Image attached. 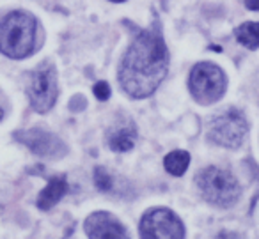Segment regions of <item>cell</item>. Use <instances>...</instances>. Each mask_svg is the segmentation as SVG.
I'll return each mask as SVG.
<instances>
[{
	"label": "cell",
	"instance_id": "1",
	"mask_svg": "<svg viewBox=\"0 0 259 239\" xmlns=\"http://www.w3.org/2000/svg\"><path fill=\"white\" fill-rule=\"evenodd\" d=\"M169 52L158 27L141 32L128 48L119 68V82L130 98L142 100L158 89L167 75Z\"/></svg>",
	"mask_w": 259,
	"mask_h": 239
},
{
	"label": "cell",
	"instance_id": "2",
	"mask_svg": "<svg viewBox=\"0 0 259 239\" xmlns=\"http://www.w3.org/2000/svg\"><path fill=\"white\" fill-rule=\"evenodd\" d=\"M37 23L23 11L9 13L0 22V52L9 59H25L36 48Z\"/></svg>",
	"mask_w": 259,
	"mask_h": 239
},
{
	"label": "cell",
	"instance_id": "3",
	"mask_svg": "<svg viewBox=\"0 0 259 239\" xmlns=\"http://www.w3.org/2000/svg\"><path fill=\"white\" fill-rule=\"evenodd\" d=\"M195 179L201 195L213 206L229 207L240 197V184L229 170H224L220 167H208L199 172Z\"/></svg>",
	"mask_w": 259,
	"mask_h": 239
},
{
	"label": "cell",
	"instance_id": "4",
	"mask_svg": "<svg viewBox=\"0 0 259 239\" xmlns=\"http://www.w3.org/2000/svg\"><path fill=\"white\" fill-rule=\"evenodd\" d=\"M188 87L194 100L201 105H211L224 96L227 80L224 71L211 62H201L194 66L188 78Z\"/></svg>",
	"mask_w": 259,
	"mask_h": 239
},
{
	"label": "cell",
	"instance_id": "5",
	"mask_svg": "<svg viewBox=\"0 0 259 239\" xmlns=\"http://www.w3.org/2000/svg\"><path fill=\"white\" fill-rule=\"evenodd\" d=\"M247 121L243 114L238 110H227L213 119L208 129L209 142L217 146L227 147V149H238L243 144L247 135Z\"/></svg>",
	"mask_w": 259,
	"mask_h": 239
},
{
	"label": "cell",
	"instance_id": "6",
	"mask_svg": "<svg viewBox=\"0 0 259 239\" xmlns=\"http://www.w3.org/2000/svg\"><path fill=\"white\" fill-rule=\"evenodd\" d=\"M141 235L146 239H183L185 225L165 207H156L142 216Z\"/></svg>",
	"mask_w": 259,
	"mask_h": 239
},
{
	"label": "cell",
	"instance_id": "7",
	"mask_svg": "<svg viewBox=\"0 0 259 239\" xmlns=\"http://www.w3.org/2000/svg\"><path fill=\"white\" fill-rule=\"evenodd\" d=\"M29 101L39 114L48 112L57 101V73L52 64H41L30 76Z\"/></svg>",
	"mask_w": 259,
	"mask_h": 239
},
{
	"label": "cell",
	"instance_id": "8",
	"mask_svg": "<svg viewBox=\"0 0 259 239\" xmlns=\"http://www.w3.org/2000/svg\"><path fill=\"white\" fill-rule=\"evenodd\" d=\"M16 140L25 144L34 154L41 158H62L68 153L66 144L54 133L43 131V129H23L15 133Z\"/></svg>",
	"mask_w": 259,
	"mask_h": 239
},
{
	"label": "cell",
	"instance_id": "9",
	"mask_svg": "<svg viewBox=\"0 0 259 239\" xmlns=\"http://www.w3.org/2000/svg\"><path fill=\"white\" fill-rule=\"evenodd\" d=\"M85 234L91 239H124L128 232L110 213H94L85 221Z\"/></svg>",
	"mask_w": 259,
	"mask_h": 239
},
{
	"label": "cell",
	"instance_id": "10",
	"mask_svg": "<svg viewBox=\"0 0 259 239\" xmlns=\"http://www.w3.org/2000/svg\"><path fill=\"white\" fill-rule=\"evenodd\" d=\"M108 146L112 151H117V153H126V151L134 149L135 140H137V131H135V126L132 124L130 119L122 122H115L112 126V129L108 131Z\"/></svg>",
	"mask_w": 259,
	"mask_h": 239
},
{
	"label": "cell",
	"instance_id": "11",
	"mask_svg": "<svg viewBox=\"0 0 259 239\" xmlns=\"http://www.w3.org/2000/svg\"><path fill=\"white\" fill-rule=\"evenodd\" d=\"M68 192V181L64 175L61 177H52L48 186L39 193L37 197V207L43 211H48L64 197V193Z\"/></svg>",
	"mask_w": 259,
	"mask_h": 239
},
{
	"label": "cell",
	"instance_id": "12",
	"mask_svg": "<svg viewBox=\"0 0 259 239\" xmlns=\"http://www.w3.org/2000/svg\"><path fill=\"white\" fill-rule=\"evenodd\" d=\"M236 39L248 50H257L259 48V22H247L241 23L236 30Z\"/></svg>",
	"mask_w": 259,
	"mask_h": 239
},
{
	"label": "cell",
	"instance_id": "13",
	"mask_svg": "<svg viewBox=\"0 0 259 239\" xmlns=\"http://www.w3.org/2000/svg\"><path fill=\"white\" fill-rule=\"evenodd\" d=\"M188 163H190V154H188L187 151H181V149L169 153L165 156V161H163L165 170L172 175H183L188 168Z\"/></svg>",
	"mask_w": 259,
	"mask_h": 239
},
{
	"label": "cell",
	"instance_id": "14",
	"mask_svg": "<svg viewBox=\"0 0 259 239\" xmlns=\"http://www.w3.org/2000/svg\"><path fill=\"white\" fill-rule=\"evenodd\" d=\"M94 182H96V188L100 189V192H110L112 184H114L112 177L107 174V170L101 167H98L96 172H94Z\"/></svg>",
	"mask_w": 259,
	"mask_h": 239
},
{
	"label": "cell",
	"instance_id": "15",
	"mask_svg": "<svg viewBox=\"0 0 259 239\" xmlns=\"http://www.w3.org/2000/svg\"><path fill=\"white\" fill-rule=\"evenodd\" d=\"M94 94L100 101H107L110 98V87H108L107 82H98L94 85Z\"/></svg>",
	"mask_w": 259,
	"mask_h": 239
},
{
	"label": "cell",
	"instance_id": "16",
	"mask_svg": "<svg viewBox=\"0 0 259 239\" xmlns=\"http://www.w3.org/2000/svg\"><path fill=\"white\" fill-rule=\"evenodd\" d=\"M245 6L250 11H259V0H245Z\"/></svg>",
	"mask_w": 259,
	"mask_h": 239
},
{
	"label": "cell",
	"instance_id": "17",
	"mask_svg": "<svg viewBox=\"0 0 259 239\" xmlns=\"http://www.w3.org/2000/svg\"><path fill=\"white\" fill-rule=\"evenodd\" d=\"M4 117V112H2V108H0V119Z\"/></svg>",
	"mask_w": 259,
	"mask_h": 239
},
{
	"label": "cell",
	"instance_id": "18",
	"mask_svg": "<svg viewBox=\"0 0 259 239\" xmlns=\"http://www.w3.org/2000/svg\"><path fill=\"white\" fill-rule=\"evenodd\" d=\"M110 2H124V0H110Z\"/></svg>",
	"mask_w": 259,
	"mask_h": 239
}]
</instances>
